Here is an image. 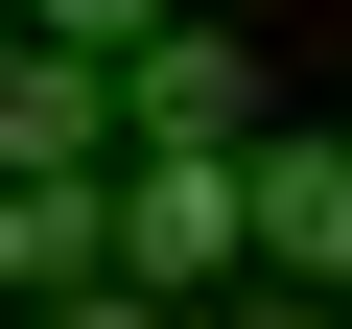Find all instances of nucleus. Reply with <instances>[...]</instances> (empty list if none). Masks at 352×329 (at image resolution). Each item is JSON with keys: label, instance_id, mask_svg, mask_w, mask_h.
Segmentation results:
<instances>
[{"label": "nucleus", "instance_id": "obj_1", "mask_svg": "<svg viewBox=\"0 0 352 329\" xmlns=\"http://www.w3.org/2000/svg\"><path fill=\"white\" fill-rule=\"evenodd\" d=\"M118 282H164V306L188 282H258V164L235 141H141L118 164Z\"/></svg>", "mask_w": 352, "mask_h": 329}, {"label": "nucleus", "instance_id": "obj_2", "mask_svg": "<svg viewBox=\"0 0 352 329\" xmlns=\"http://www.w3.org/2000/svg\"><path fill=\"white\" fill-rule=\"evenodd\" d=\"M0 164H24V189H47V164H141L118 71H94V47H24V71H0Z\"/></svg>", "mask_w": 352, "mask_h": 329}, {"label": "nucleus", "instance_id": "obj_3", "mask_svg": "<svg viewBox=\"0 0 352 329\" xmlns=\"http://www.w3.org/2000/svg\"><path fill=\"white\" fill-rule=\"evenodd\" d=\"M0 282H24V306L118 282V164H47V189H0Z\"/></svg>", "mask_w": 352, "mask_h": 329}, {"label": "nucleus", "instance_id": "obj_4", "mask_svg": "<svg viewBox=\"0 0 352 329\" xmlns=\"http://www.w3.org/2000/svg\"><path fill=\"white\" fill-rule=\"evenodd\" d=\"M118 118H141V141H258V47H235V24H164V47L118 71Z\"/></svg>", "mask_w": 352, "mask_h": 329}, {"label": "nucleus", "instance_id": "obj_5", "mask_svg": "<svg viewBox=\"0 0 352 329\" xmlns=\"http://www.w3.org/2000/svg\"><path fill=\"white\" fill-rule=\"evenodd\" d=\"M258 259L352 306V141H258Z\"/></svg>", "mask_w": 352, "mask_h": 329}, {"label": "nucleus", "instance_id": "obj_6", "mask_svg": "<svg viewBox=\"0 0 352 329\" xmlns=\"http://www.w3.org/2000/svg\"><path fill=\"white\" fill-rule=\"evenodd\" d=\"M164 24H188V0H24V47H94V71H141Z\"/></svg>", "mask_w": 352, "mask_h": 329}, {"label": "nucleus", "instance_id": "obj_7", "mask_svg": "<svg viewBox=\"0 0 352 329\" xmlns=\"http://www.w3.org/2000/svg\"><path fill=\"white\" fill-rule=\"evenodd\" d=\"M212 329H352V306H329V282H282V259H258V282H212Z\"/></svg>", "mask_w": 352, "mask_h": 329}, {"label": "nucleus", "instance_id": "obj_8", "mask_svg": "<svg viewBox=\"0 0 352 329\" xmlns=\"http://www.w3.org/2000/svg\"><path fill=\"white\" fill-rule=\"evenodd\" d=\"M47 329H164V282H71V306H47Z\"/></svg>", "mask_w": 352, "mask_h": 329}]
</instances>
